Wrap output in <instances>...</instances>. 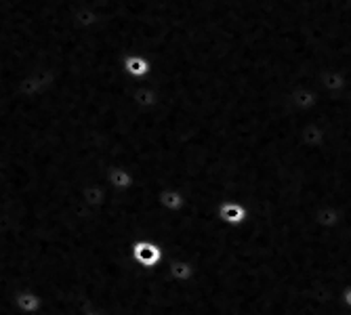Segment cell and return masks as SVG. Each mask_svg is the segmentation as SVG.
<instances>
[{
    "instance_id": "1",
    "label": "cell",
    "mask_w": 351,
    "mask_h": 315,
    "mask_svg": "<svg viewBox=\"0 0 351 315\" xmlns=\"http://www.w3.org/2000/svg\"><path fill=\"white\" fill-rule=\"evenodd\" d=\"M131 255L141 269H158L167 259V250L154 240H137L133 244Z\"/></svg>"
},
{
    "instance_id": "2",
    "label": "cell",
    "mask_w": 351,
    "mask_h": 315,
    "mask_svg": "<svg viewBox=\"0 0 351 315\" xmlns=\"http://www.w3.org/2000/svg\"><path fill=\"white\" fill-rule=\"evenodd\" d=\"M217 216L223 225L228 227H240L244 225L248 216H250V210L248 206L242 202V200H234V198H226L221 200L219 206H217Z\"/></svg>"
},
{
    "instance_id": "3",
    "label": "cell",
    "mask_w": 351,
    "mask_h": 315,
    "mask_svg": "<svg viewBox=\"0 0 351 315\" xmlns=\"http://www.w3.org/2000/svg\"><path fill=\"white\" fill-rule=\"evenodd\" d=\"M106 181L114 192H129V189H133V185H135V175L126 166H112L106 173Z\"/></svg>"
},
{
    "instance_id": "4",
    "label": "cell",
    "mask_w": 351,
    "mask_h": 315,
    "mask_svg": "<svg viewBox=\"0 0 351 315\" xmlns=\"http://www.w3.org/2000/svg\"><path fill=\"white\" fill-rule=\"evenodd\" d=\"M13 303H15V309H17L19 313H23V315H34V313H38V311L43 309L45 299H43L40 292L25 288V290H19V292L15 294V301H13Z\"/></svg>"
},
{
    "instance_id": "5",
    "label": "cell",
    "mask_w": 351,
    "mask_h": 315,
    "mask_svg": "<svg viewBox=\"0 0 351 315\" xmlns=\"http://www.w3.org/2000/svg\"><path fill=\"white\" fill-rule=\"evenodd\" d=\"M122 72L133 78H143L149 72V61L141 55H126L122 59Z\"/></svg>"
},
{
    "instance_id": "6",
    "label": "cell",
    "mask_w": 351,
    "mask_h": 315,
    "mask_svg": "<svg viewBox=\"0 0 351 315\" xmlns=\"http://www.w3.org/2000/svg\"><path fill=\"white\" fill-rule=\"evenodd\" d=\"M341 305H343L345 309H349V311H351V284L341 290Z\"/></svg>"
},
{
    "instance_id": "7",
    "label": "cell",
    "mask_w": 351,
    "mask_h": 315,
    "mask_svg": "<svg viewBox=\"0 0 351 315\" xmlns=\"http://www.w3.org/2000/svg\"><path fill=\"white\" fill-rule=\"evenodd\" d=\"M86 315H110L108 311H101V309H93V311H88Z\"/></svg>"
}]
</instances>
